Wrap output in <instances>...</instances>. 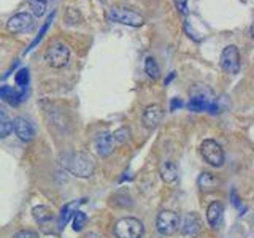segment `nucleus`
Wrapping results in <instances>:
<instances>
[{
    "label": "nucleus",
    "mask_w": 254,
    "mask_h": 238,
    "mask_svg": "<svg viewBox=\"0 0 254 238\" xmlns=\"http://www.w3.org/2000/svg\"><path fill=\"white\" fill-rule=\"evenodd\" d=\"M79 203H83V202H73V203H68V205H65V206H64V208H62V211H61V218H59V227H61V229L67 224V221L71 218V214H75V213H73V210L76 208V206H78Z\"/></svg>",
    "instance_id": "obj_19"
},
{
    "label": "nucleus",
    "mask_w": 254,
    "mask_h": 238,
    "mask_svg": "<svg viewBox=\"0 0 254 238\" xmlns=\"http://www.w3.org/2000/svg\"><path fill=\"white\" fill-rule=\"evenodd\" d=\"M129 138V130L127 129H118L113 133H103L95 140V148H97V153L102 157H108L110 154L115 153V149L123 145Z\"/></svg>",
    "instance_id": "obj_2"
},
{
    "label": "nucleus",
    "mask_w": 254,
    "mask_h": 238,
    "mask_svg": "<svg viewBox=\"0 0 254 238\" xmlns=\"http://www.w3.org/2000/svg\"><path fill=\"white\" fill-rule=\"evenodd\" d=\"M180 107H183L181 100H180V99H173V100H172V105H170V110H172V111H175V110L180 108Z\"/></svg>",
    "instance_id": "obj_29"
},
{
    "label": "nucleus",
    "mask_w": 254,
    "mask_h": 238,
    "mask_svg": "<svg viewBox=\"0 0 254 238\" xmlns=\"http://www.w3.org/2000/svg\"><path fill=\"white\" fill-rule=\"evenodd\" d=\"M32 214H34V219L37 222H46V221H50L53 218L51 210L46 208V206H43V205L35 206V208L32 210Z\"/></svg>",
    "instance_id": "obj_20"
},
{
    "label": "nucleus",
    "mask_w": 254,
    "mask_h": 238,
    "mask_svg": "<svg viewBox=\"0 0 254 238\" xmlns=\"http://www.w3.org/2000/svg\"><path fill=\"white\" fill-rule=\"evenodd\" d=\"M107 18L111 22H118V24H123V26H129V27H140L143 26V22H145V19H143V16L140 13L133 11L127 6H111Z\"/></svg>",
    "instance_id": "obj_3"
},
{
    "label": "nucleus",
    "mask_w": 254,
    "mask_h": 238,
    "mask_svg": "<svg viewBox=\"0 0 254 238\" xmlns=\"http://www.w3.org/2000/svg\"><path fill=\"white\" fill-rule=\"evenodd\" d=\"M79 21H81V16H79V13L75 10V8H68V11H67V22L68 24H78Z\"/></svg>",
    "instance_id": "obj_26"
},
{
    "label": "nucleus",
    "mask_w": 254,
    "mask_h": 238,
    "mask_svg": "<svg viewBox=\"0 0 254 238\" xmlns=\"http://www.w3.org/2000/svg\"><path fill=\"white\" fill-rule=\"evenodd\" d=\"M143 224L135 218H123L115 224L116 238H141L143 237Z\"/></svg>",
    "instance_id": "obj_5"
},
{
    "label": "nucleus",
    "mask_w": 254,
    "mask_h": 238,
    "mask_svg": "<svg viewBox=\"0 0 254 238\" xmlns=\"http://www.w3.org/2000/svg\"><path fill=\"white\" fill-rule=\"evenodd\" d=\"M53 16H54V13H53V14L50 16V18H48V19H46V22H45V26L42 27V30H40V34H38V37H37V38L34 40V42H32V43H30V46H29V50H32V48H34V46H35L37 43H40V42H42V38H43V35L46 34V30H48V27H50V24H51V21H53ZM29 50H27V51H29Z\"/></svg>",
    "instance_id": "obj_25"
},
{
    "label": "nucleus",
    "mask_w": 254,
    "mask_h": 238,
    "mask_svg": "<svg viewBox=\"0 0 254 238\" xmlns=\"http://www.w3.org/2000/svg\"><path fill=\"white\" fill-rule=\"evenodd\" d=\"M161 178L165 182H175L178 178V167L175 162H164L161 165Z\"/></svg>",
    "instance_id": "obj_16"
},
{
    "label": "nucleus",
    "mask_w": 254,
    "mask_h": 238,
    "mask_svg": "<svg viewBox=\"0 0 254 238\" xmlns=\"http://www.w3.org/2000/svg\"><path fill=\"white\" fill-rule=\"evenodd\" d=\"M62 164L70 173H73L75 177H79V178L91 177V175L94 173V169H95L94 159L91 154H87V153L67 154L62 159Z\"/></svg>",
    "instance_id": "obj_1"
},
{
    "label": "nucleus",
    "mask_w": 254,
    "mask_h": 238,
    "mask_svg": "<svg viewBox=\"0 0 254 238\" xmlns=\"http://www.w3.org/2000/svg\"><path fill=\"white\" fill-rule=\"evenodd\" d=\"M27 3L32 10V16H43L46 11V3L48 0H27Z\"/></svg>",
    "instance_id": "obj_22"
},
{
    "label": "nucleus",
    "mask_w": 254,
    "mask_h": 238,
    "mask_svg": "<svg viewBox=\"0 0 254 238\" xmlns=\"http://www.w3.org/2000/svg\"><path fill=\"white\" fill-rule=\"evenodd\" d=\"M11 130H13L11 119L3 113L2 108H0V138L8 137V135L11 133Z\"/></svg>",
    "instance_id": "obj_18"
},
{
    "label": "nucleus",
    "mask_w": 254,
    "mask_h": 238,
    "mask_svg": "<svg viewBox=\"0 0 254 238\" xmlns=\"http://www.w3.org/2000/svg\"><path fill=\"white\" fill-rule=\"evenodd\" d=\"M13 124V130L14 133L22 141H32L35 137V127L30 124V121H27L26 118H16L14 121H11Z\"/></svg>",
    "instance_id": "obj_10"
},
{
    "label": "nucleus",
    "mask_w": 254,
    "mask_h": 238,
    "mask_svg": "<svg viewBox=\"0 0 254 238\" xmlns=\"http://www.w3.org/2000/svg\"><path fill=\"white\" fill-rule=\"evenodd\" d=\"M200 154L205 159V162L210 164L211 167H222L226 161L224 151H222L219 143L214 140H203L200 145Z\"/></svg>",
    "instance_id": "obj_6"
},
{
    "label": "nucleus",
    "mask_w": 254,
    "mask_h": 238,
    "mask_svg": "<svg viewBox=\"0 0 254 238\" xmlns=\"http://www.w3.org/2000/svg\"><path fill=\"white\" fill-rule=\"evenodd\" d=\"M45 59L48 62V65H51L53 68H62L68 63L70 59V50L65 43L56 42L50 45V48L45 53Z\"/></svg>",
    "instance_id": "obj_4"
},
{
    "label": "nucleus",
    "mask_w": 254,
    "mask_h": 238,
    "mask_svg": "<svg viewBox=\"0 0 254 238\" xmlns=\"http://www.w3.org/2000/svg\"><path fill=\"white\" fill-rule=\"evenodd\" d=\"M14 81L18 86L21 87H26L29 84V70L27 68H21L18 70V73L14 76Z\"/></svg>",
    "instance_id": "obj_24"
},
{
    "label": "nucleus",
    "mask_w": 254,
    "mask_h": 238,
    "mask_svg": "<svg viewBox=\"0 0 254 238\" xmlns=\"http://www.w3.org/2000/svg\"><path fill=\"white\" fill-rule=\"evenodd\" d=\"M145 71H146L151 79H157L159 75H161V70H159L156 59L151 58V56H149V58H146V60H145Z\"/></svg>",
    "instance_id": "obj_21"
},
{
    "label": "nucleus",
    "mask_w": 254,
    "mask_h": 238,
    "mask_svg": "<svg viewBox=\"0 0 254 238\" xmlns=\"http://www.w3.org/2000/svg\"><path fill=\"white\" fill-rule=\"evenodd\" d=\"M222 211H224V208H222V205L219 202H213L208 206V210H206V219H208V224L211 227H216L221 222Z\"/></svg>",
    "instance_id": "obj_15"
},
{
    "label": "nucleus",
    "mask_w": 254,
    "mask_h": 238,
    "mask_svg": "<svg viewBox=\"0 0 254 238\" xmlns=\"http://www.w3.org/2000/svg\"><path fill=\"white\" fill-rule=\"evenodd\" d=\"M34 24H35V19H34V16H32V13L21 11L8 19L6 29L13 32V34H21V32H29L34 27Z\"/></svg>",
    "instance_id": "obj_9"
},
{
    "label": "nucleus",
    "mask_w": 254,
    "mask_h": 238,
    "mask_svg": "<svg viewBox=\"0 0 254 238\" xmlns=\"http://www.w3.org/2000/svg\"><path fill=\"white\" fill-rule=\"evenodd\" d=\"M178 226H180L178 213H175L172 210H164L159 213L156 227H157V232L161 235H173L178 230Z\"/></svg>",
    "instance_id": "obj_7"
},
{
    "label": "nucleus",
    "mask_w": 254,
    "mask_h": 238,
    "mask_svg": "<svg viewBox=\"0 0 254 238\" xmlns=\"http://www.w3.org/2000/svg\"><path fill=\"white\" fill-rule=\"evenodd\" d=\"M197 184H198V187H200L202 190H211L213 187H216L218 179L214 178L211 173L203 172V173H200V177H198Z\"/></svg>",
    "instance_id": "obj_17"
},
{
    "label": "nucleus",
    "mask_w": 254,
    "mask_h": 238,
    "mask_svg": "<svg viewBox=\"0 0 254 238\" xmlns=\"http://www.w3.org/2000/svg\"><path fill=\"white\" fill-rule=\"evenodd\" d=\"M188 108L190 111H195V113H200V111H210V113H218V105L214 102L208 100L203 95H195L189 100Z\"/></svg>",
    "instance_id": "obj_13"
},
{
    "label": "nucleus",
    "mask_w": 254,
    "mask_h": 238,
    "mask_svg": "<svg viewBox=\"0 0 254 238\" xmlns=\"http://www.w3.org/2000/svg\"><path fill=\"white\" fill-rule=\"evenodd\" d=\"M13 238H38V235L35 232H32V230H21V232L14 234Z\"/></svg>",
    "instance_id": "obj_28"
},
{
    "label": "nucleus",
    "mask_w": 254,
    "mask_h": 238,
    "mask_svg": "<svg viewBox=\"0 0 254 238\" xmlns=\"http://www.w3.org/2000/svg\"><path fill=\"white\" fill-rule=\"evenodd\" d=\"M175 6L183 16L188 14V0H175Z\"/></svg>",
    "instance_id": "obj_27"
},
{
    "label": "nucleus",
    "mask_w": 254,
    "mask_h": 238,
    "mask_svg": "<svg viewBox=\"0 0 254 238\" xmlns=\"http://www.w3.org/2000/svg\"><path fill=\"white\" fill-rule=\"evenodd\" d=\"M162 116H164V110L161 105L157 103H153V105H148L143 111V118L141 121L145 124V127L148 129H154V127L162 121Z\"/></svg>",
    "instance_id": "obj_12"
},
{
    "label": "nucleus",
    "mask_w": 254,
    "mask_h": 238,
    "mask_svg": "<svg viewBox=\"0 0 254 238\" xmlns=\"http://www.w3.org/2000/svg\"><path fill=\"white\" fill-rule=\"evenodd\" d=\"M26 97V92H18L11 86H0V99L10 105H19Z\"/></svg>",
    "instance_id": "obj_14"
},
{
    "label": "nucleus",
    "mask_w": 254,
    "mask_h": 238,
    "mask_svg": "<svg viewBox=\"0 0 254 238\" xmlns=\"http://www.w3.org/2000/svg\"><path fill=\"white\" fill-rule=\"evenodd\" d=\"M173 76H175V73H170V75H169V78L165 79V84H169V83L172 81V79H173Z\"/></svg>",
    "instance_id": "obj_30"
},
{
    "label": "nucleus",
    "mask_w": 254,
    "mask_h": 238,
    "mask_svg": "<svg viewBox=\"0 0 254 238\" xmlns=\"http://www.w3.org/2000/svg\"><path fill=\"white\" fill-rule=\"evenodd\" d=\"M86 221H87V216L83 211H75V214H73V230L75 232H81L86 226Z\"/></svg>",
    "instance_id": "obj_23"
},
{
    "label": "nucleus",
    "mask_w": 254,
    "mask_h": 238,
    "mask_svg": "<svg viewBox=\"0 0 254 238\" xmlns=\"http://www.w3.org/2000/svg\"><path fill=\"white\" fill-rule=\"evenodd\" d=\"M202 230V221L200 216L195 213H189L185 216V221H183V226H181V234L188 237V238H194L200 234Z\"/></svg>",
    "instance_id": "obj_11"
},
{
    "label": "nucleus",
    "mask_w": 254,
    "mask_h": 238,
    "mask_svg": "<svg viewBox=\"0 0 254 238\" xmlns=\"http://www.w3.org/2000/svg\"><path fill=\"white\" fill-rule=\"evenodd\" d=\"M221 67L226 73L235 75L240 70V51L235 45H229L221 54Z\"/></svg>",
    "instance_id": "obj_8"
}]
</instances>
